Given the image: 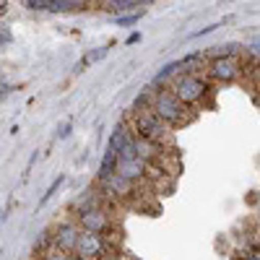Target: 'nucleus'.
I'll return each mask as SVG.
<instances>
[{
    "label": "nucleus",
    "mask_w": 260,
    "mask_h": 260,
    "mask_svg": "<svg viewBox=\"0 0 260 260\" xmlns=\"http://www.w3.org/2000/svg\"><path fill=\"white\" fill-rule=\"evenodd\" d=\"M151 112L169 127L185 125L190 120V107L182 104L169 89H151Z\"/></svg>",
    "instance_id": "nucleus-1"
},
{
    "label": "nucleus",
    "mask_w": 260,
    "mask_h": 260,
    "mask_svg": "<svg viewBox=\"0 0 260 260\" xmlns=\"http://www.w3.org/2000/svg\"><path fill=\"white\" fill-rule=\"evenodd\" d=\"M138 6V0H102V8L110 11V13H125V11H133Z\"/></svg>",
    "instance_id": "nucleus-12"
},
{
    "label": "nucleus",
    "mask_w": 260,
    "mask_h": 260,
    "mask_svg": "<svg viewBox=\"0 0 260 260\" xmlns=\"http://www.w3.org/2000/svg\"><path fill=\"white\" fill-rule=\"evenodd\" d=\"M78 257H86V260H99L107 255V242H104V234H94V232H83L78 234V245H76V252Z\"/></svg>",
    "instance_id": "nucleus-5"
},
{
    "label": "nucleus",
    "mask_w": 260,
    "mask_h": 260,
    "mask_svg": "<svg viewBox=\"0 0 260 260\" xmlns=\"http://www.w3.org/2000/svg\"><path fill=\"white\" fill-rule=\"evenodd\" d=\"M148 3H154V0H138V6H148Z\"/></svg>",
    "instance_id": "nucleus-27"
},
{
    "label": "nucleus",
    "mask_w": 260,
    "mask_h": 260,
    "mask_svg": "<svg viewBox=\"0 0 260 260\" xmlns=\"http://www.w3.org/2000/svg\"><path fill=\"white\" fill-rule=\"evenodd\" d=\"M143 13V11H141ZM141 13H130V16H117V26H130V24H138Z\"/></svg>",
    "instance_id": "nucleus-19"
},
{
    "label": "nucleus",
    "mask_w": 260,
    "mask_h": 260,
    "mask_svg": "<svg viewBox=\"0 0 260 260\" xmlns=\"http://www.w3.org/2000/svg\"><path fill=\"white\" fill-rule=\"evenodd\" d=\"M102 187L110 192V195H115V198H125V195H130L133 192V187H136V182H130V180H125V177H120L117 172L112 177H107V180H102Z\"/></svg>",
    "instance_id": "nucleus-9"
},
{
    "label": "nucleus",
    "mask_w": 260,
    "mask_h": 260,
    "mask_svg": "<svg viewBox=\"0 0 260 260\" xmlns=\"http://www.w3.org/2000/svg\"><path fill=\"white\" fill-rule=\"evenodd\" d=\"M0 13H6V0H0Z\"/></svg>",
    "instance_id": "nucleus-26"
},
{
    "label": "nucleus",
    "mask_w": 260,
    "mask_h": 260,
    "mask_svg": "<svg viewBox=\"0 0 260 260\" xmlns=\"http://www.w3.org/2000/svg\"><path fill=\"white\" fill-rule=\"evenodd\" d=\"M11 42H13V34H11V29L0 24V47H8Z\"/></svg>",
    "instance_id": "nucleus-20"
},
{
    "label": "nucleus",
    "mask_w": 260,
    "mask_h": 260,
    "mask_svg": "<svg viewBox=\"0 0 260 260\" xmlns=\"http://www.w3.org/2000/svg\"><path fill=\"white\" fill-rule=\"evenodd\" d=\"M136 42H141V34H138V31L127 37V45H136Z\"/></svg>",
    "instance_id": "nucleus-24"
},
{
    "label": "nucleus",
    "mask_w": 260,
    "mask_h": 260,
    "mask_svg": "<svg viewBox=\"0 0 260 260\" xmlns=\"http://www.w3.org/2000/svg\"><path fill=\"white\" fill-rule=\"evenodd\" d=\"M71 260H86V257H78V255H73V257H71Z\"/></svg>",
    "instance_id": "nucleus-28"
},
{
    "label": "nucleus",
    "mask_w": 260,
    "mask_h": 260,
    "mask_svg": "<svg viewBox=\"0 0 260 260\" xmlns=\"http://www.w3.org/2000/svg\"><path fill=\"white\" fill-rule=\"evenodd\" d=\"M257 83H260V65H257Z\"/></svg>",
    "instance_id": "nucleus-29"
},
{
    "label": "nucleus",
    "mask_w": 260,
    "mask_h": 260,
    "mask_svg": "<svg viewBox=\"0 0 260 260\" xmlns=\"http://www.w3.org/2000/svg\"><path fill=\"white\" fill-rule=\"evenodd\" d=\"M89 6V0H50V11H81V8H86Z\"/></svg>",
    "instance_id": "nucleus-14"
},
{
    "label": "nucleus",
    "mask_w": 260,
    "mask_h": 260,
    "mask_svg": "<svg viewBox=\"0 0 260 260\" xmlns=\"http://www.w3.org/2000/svg\"><path fill=\"white\" fill-rule=\"evenodd\" d=\"M232 55H240V47L237 45H216L213 50L206 52L208 60H213V57H232Z\"/></svg>",
    "instance_id": "nucleus-15"
},
{
    "label": "nucleus",
    "mask_w": 260,
    "mask_h": 260,
    "mask_svg": "<svg viewBox=\"0 0 260 260\" xmlns=\"http://www.w3.org/2000/svg\"><path fill=\"white\" fill-rule=\"evenodd\" d=\"M242 73V60L232 55V57H213L208 60V68H206V76L216 83H232L237 81Z\"/></svg>",
    "instance_id": "nucleus-4"
},
{
    "label": "nucleus",
    "mask_w": 260,
    "mask_h": 260,
    "mask_svg": "<svg viewBox=\"0 0 260 260\" xmlns=\"http://www.w3.org/2000/svg\"><path fill=\"white\" fill-rule=\"evenodd\" d=\"M62 182H65V175H60V177H57V180H55V182H52V185H50V190H47V192H45V195H42V201H39V206H45V203H47V201H50V198H52V195H55V192H57V187H60V185H62Z\"/></svg>",
    "instance_id": "nucleus-16"
},
{
    "label": "nucleus",
    "mask_w": 260,
    "mask_h": 260,
    "mask_svg": "<svg viewBox=\"0 0 260 260\" xmlns=\"http://www.w3.org/2000/svg\"><path fill=\"white\" fill-rule=\"evenodd\" d=\"M78 234H81V226L73 224V221L57 224V229H55V234H52V247H57V250H62V252H76Z\"/></svg>",
    "instance_id": "nucleus-7"
},
{
    "label": "nucleus",
    "mask_w": 260,
    "mask_h": 260,
    "mask_svg": "<svg viewBox=\"0 0 260 260\" xmlns=\"http://www.w3.org/2000/svg\"><path fill=\"white\" fill-rule=\"evenodd\" d=\"M24 6L31 11H50V0H24Z\"/></svg>",
    "instance_id": "nucleus-18"
},
{
    "label": "nucleus",
    "mask_w": 260,
    "mask_h": 260,
    "mask_svg": "<svg viewBox=\"0 0 260 260\" xmlns=\"http://www.w3.org/2000/svg\"><path fill=\"white\" fill-rule=\"evenodd\" d=\"M71 130H73V127H71V122H65V125L60 127V133H57V138H68V136H71Z\"/></svg>",
    "instance_id": "nucleus-23"
},
{
    "label": "nucleus",
    "mask_w": 260,
    "mask_h": 260,
    "mask_svg": "<svg viewBox=\"0 0 260 260\" xmlns=\"http://www.w3.org/2000/svg\"><path fill=\"white\" fill-rule=\"evenodd\" d=\"M117 175L130 180V182H141L146 180L148 175V161L141 159V156H133V159H117Z\"/></svg>",
    "instance_id": "nucleus-8"
},
{
    "label": "nucleus",
    "mask_w": 260,
    "mask_h": 260,
    "mask_svg": "<svg viewBox=\"0 0 260 260\" xmlns=\"http://www.w3.org/2000/svg\"><path fill=\"white\" fill-rule=\"evenodd\" d=\"M107 52H110V47H96V50H89V52H86L83 57H81V62L76 65V71L81 73V71H86V68H89V65H94V62H99Z\"/></svg>",
    "instance_id": "nucleus-13"
},
{
    "label": "nucleus",
    "mask_w": 260,
    "mask_h": 260,
    "mask_svg": "<svg viewBox=\"0 0 260 260\" xmlns=\"http://www.w3.org/2000/svg\"><path fill=\"white\" fill-rule=\"evenodd\" d=\"M219 26H221V24H211V26H206V29H201V31H195L192 37H203V34H211V31H216Z\"/></svg>",
    "instance_id": "nucleus-22"
},
{
    "label": "nucleus",
    "mask_w": 260,
    "mask_h": 260,
    "mask_svg": "<svg viewBox=\"0 0 260 260\" xmlns=\"http://www.w3.org/2000/svg\"><path fill=\"white\" fill-rule=\"evenodd\" d=\"M208 89H211V83L208 78H203V73H177L169 81V91L187 107L203 102Z\"/></svg>",
    "instance_id": "nucleus-2"
},
{
    "label": "nucleus",
    "mask_w": 260,
    "mask_h": 260,
    "mask_svg": "<svg viewBox=\"0 0 260 260\" xmlns=\"http://www.w3.org/2000/svg\"><path fill=\"white\" fill-rule=\"evenodd\" d=\"M133 133L138 138H146L151 143L161 146L167 138H169V125H164L151 110L146 112H133Z\"/></svg>",
    "instance_id": "nucleus-3"
},
{
    "label": "nucleus",
    "mask_w": 260,
    "mask_h": 260,
    "mask_svg": "<svg viewBox=\"0 0 260 260\" xmlns=\"http://www.w3.org/2000/svg\"><path fill=\"white\" fill-rule=\"evenodd\" d=\"M245 55L255 62V65H260V45H252V47H247L245 50Z\"/></svg>",
    "instance_id": "nucleus-21"
},
{
    "label": "nucleus",
    "mask_w": 260,
    "mask_h": 260,
    "mask_svg": "<svg viewBox=\"0 0 260 260\" xmlns=\"http://www.w3.org/2000/svg\"><path fill=\"white\" fill-rule=\"evenodd\" d=\"M115 172H117V154L107 148V151H104V159H102V164H99V182L107 180V177H112Z\"/></svg>",
    "instance_id": "nucleus-11"
},
{
    "label": "nucleus",
    "mask_w": 260,
    "mask_h": 260,
    "mask_svg": "<svg viewBox=\"0 0 260 260\" xmlns=\"http://www.w3.org/2000/svg\"><path fill=\"white\" fill-rule=\"evenodd\" d=\"M0 83H3V73H0Z\"/></svg>",
    "instance_id": "nucleus-30"
},
{
    "label": "nucleus",
    "mask_w": 260,
    "mask_h": 260,
    "mask_svg": "<svg viewBox=\"0 0 260 260\" xmlns=\"http://www.w3.org/2000/svg\"><path fill=\"white\" fill-rule=\"evenodd\" d=\"M83 232H94V234H104L107 229L112 226L110 216H107L104 208L99 206H91V208H81L78 211V221H76Z\"/></svg>",
    "instance_id": "nucleus-6"
},
{
    "label": "nucleus",
    "mask_w": 260,
    "mask_h": 260,
    "mask_svg": "<svg viewBox=\"0 0 260 260\" xmlns=\"http://www.w3.org/2000/svg\"><path fill=\"white\" fill-rule=\"evenodd\" d=\"M127 141H133V133H130V127L127 125H117V130L112 133V138H110V151H115V154H120L122 151V146L127 143Z\"/></svg>",
    "instance_id": "nucleus-10"
},
{
    "label": "nucleus",
    "mask_w": 260,
    "mask_h": 260,
    "mask_svg": "<svg viewBox=\"0 0 260 260\" xmlns=\"http://www.w3.org/2000/svg\"><path fill=\"white\" fill-rule=\"evenodd\" d=\"M240 260H260V255H252V252H247L245 257H240Z\"/></svg>",
    "instance_id": "nucleus-25"
},
{
    "label": "nucleus",
    "mask_w": 260,
    "mask_h": 260,
    "mask_svg": "<svg viewBox=\"0 0 260 260\" xmlns=\"http://www.w3.org/2000/svg\"><path fill=\"white\" fill-rule=\"evenodd\" d=\"M42 260H71V255L62 252V250H57V247H52V250H47L45 255H42Z\"/></svg>",
    "instance_id": "nucleus-17"
}]
</instances>
